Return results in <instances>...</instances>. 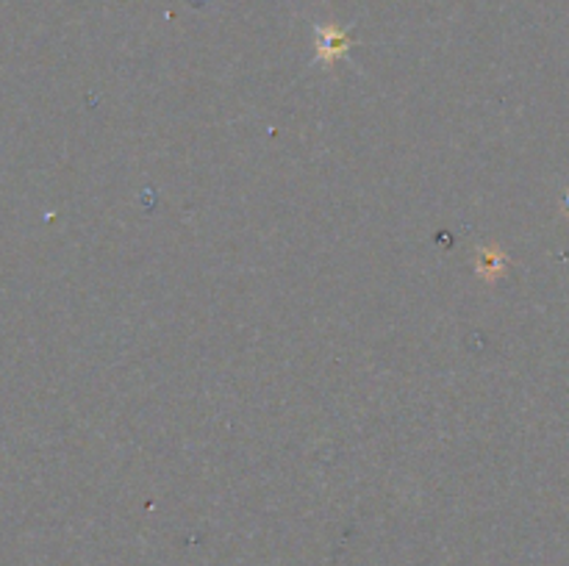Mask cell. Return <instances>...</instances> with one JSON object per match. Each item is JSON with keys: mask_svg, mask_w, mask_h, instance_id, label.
I'll list each match as a JSON object with an SVG mask.
<instances>
[{"mask_svg": "<svg viewBox=\"0 0 569 566\" xmlns=\"http://www.w3.org/2000/svg\"><path fill=\"white\" fill-rule=\"evenodd\" d=\"M348 50V34L336 25H320L317 28V54L320 59H336Z\"/></svg>", "mask_w": 569, "mask_h": 566, "instance_id": "obj_1", "label": "cell"}]
</instances>
